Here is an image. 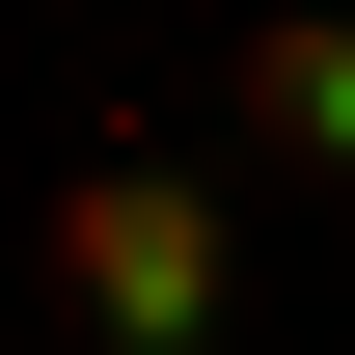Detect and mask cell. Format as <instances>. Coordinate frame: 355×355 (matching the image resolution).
<instances>
[{
	"label": "cell",
	"instance_id": "1",
	"mask_svg": "<svg viewBox=\"0 0 355 355\" xmlns=\"http://www.w3.org/2000/svg\"><path fill=\"white\" fill-rule=\"evenodd\" d=\"M28 273H55L83 355H219V328H246V246H219V191H191L164 137H110V164L28 219Z\"/></svg>",
	"mask_w": 355,
	"mask_h": 355
},
{
	"label": "cell",
	"instance_id": "2",
	"mask_svg": "<svg viewBox=\"0 0 355 355\" xmlns=\"http://www.w3.org/2000/svg\"><path fill=\"white\" fill-rule=\"evenodd\" d=\"M219 110L273 137V164H328V191H355V28H328V0H273V28H219Z\"/></svg>",
	"mask_w": 355,
	"mask_h": 355
}]
</instances>
